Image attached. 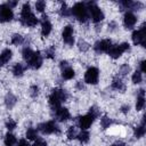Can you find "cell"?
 Returning <instances> with one entry per match:
<instances>
[{
	"instance_id": "obj_18",
	"label": "cell",
	"mask_w": 146,
	"mask_h": 146,
	"mask_svg": "<svg viewBox=\"0 0 146 146\" xmlns=\"http://www.w3.org/2000/svg\"><path fill=\"white\" fill-rule=\"evenodd\" d=\"M145 106V91L144 89H140L137 96V102H136V110L141 111Z\"/></svg>"
},
{
	"instance_id": "obj_35",
	"label": "cell",
	"mask_w": 146,
	"mask_h": 146,
	"mask_svg": "<svg viewBox=\"0 0 146 146\" xmlns=\"http://www.w3.org/2000/svg\"><path fill=\"white\" fill-rule=\"evenodd\" d=\"M44 55H46V57H47V58H50V59L55 58V48H54V47H50V48L46 49Z\"/></svg>"
},
{
	"instance_id": "obj_11",
	"label": "cell",
	"mask_w": 146,
	"mask_h": 146,
	"mask_svg": "<svg viewBox=\"0 0 146 146\" xmlns=\"http://www.w3.org/2000/svg\"><path fill=\"white\" fill-rule=\"evenodd\" d=\"M62 38H63L64 43H66L67 46H73L74 36H73V26L72 25L64 26L63 32H62Z\"/></svg>"
},
{
	"instance_id": "obj_31",
	"label": "cell",
	"mask_w": 146,
	"mask_h": 146,
	"mask_svg": "<svg viewBox=\"0 0 146 146\" xmlns=\"http://www.w3.org/2000/svg\"><path fill=\"white\" fill-rule=\"evenodd\" d=\"M76 129L74 128V127H68V129H67V131H66V136H67V138L71 140V139H74V138H76Z\"/></svg>"
},
{
	"instance_id": "obj_24",
	"label": "cell",
	"mask_w": 146,
	"mask_h": 146,
	"mask_svg": "<svg viewBox=\"0 0 146 146\" xmlns=\"http://www.w3.org/2000/svg\"><path fill=\"white\" fill-rule=\"evenodd\" d=\"M3 143H5V146H15V145L17 144V139H16L15 135L8 132V133L5 136Z\"/></svg>"
},
{
	"instance_id": "obj_40",
	"label": "cell",
	"mask_w": 146,
	"mask_h": 146,
	"mask_svg": "<svg viewBox=\"0 0 146 146\" xmlns=\"http://www.w3.org/2000/svg\"><path fill=\"white\" fill-rule=\"evenodd\" d=\"M17 146H31V145H30V143H29L26 139H21V140L18 141Z\"/></svg>"
},
{
	"instance_id": "obj_17",
	"label": "cell",
	"mask_w": 146,
	"mask_h": 146,
	"mask_svg": "<svg viewBox=\"0 0 146 146\" xmlns=\"http://www.w3.org/2000/svg\"><path fill=\"white\" fill-rule=\"evenodd\" d=\"M11 56H13V51L9 48L3 49L0 54V67H2L5 64H7L11 59Z\"/></svg>"
},
{
	"instance_id": "obj_9",
	"label": "cell",
	"mask_w": 146,
	"mask_h": 146,
	"mask_svg": "<svg viewBox=\"0 0 146 146\" xmlns=\"http://www.w3.org/2000/svg\"><path fill=\"white\" fill-rule=\"evenodd\" d=\"M13 18H14L13 9L9 8L7 3H1L0 5V22L7 23V22H10Z\"/></svg>"
},
{
	"instance_id": "obj_33",
	"label": "cell",
	"mask_w": 146,
	"mask_h": 146,
	"mask_svg": "<svg viewBox=\"0 0 146 146\" xmlns=\"http://www.w3.org/2000/svg\"><path fill=\"white\" fill-rule=\"evenodd\" d=\"M35 9H36V11L42 13V11L46 9V2H44V1H42V0L36 1V2H35Z\"/></svg>"
},
{
	"instance_id": "obj_27",
	"label": "cell",
	"mask_w": 146,
	"mask_h": 146,
	"mask_svg": "<svg viewBox=\"0 0 146 146\" xmlns=\"http://www.w3.org/2000/svg\"><path fill=\"white\" fill-rule=\"evenodd\" d=\"M131 80H132V82H133L135 84L140 83V82L143 81V73L139 72V71H135L133 74H132V76H131Z\"/></svg>"
},
{
	"instance_id": "obj_44",
	"label": "cell",
	"mask_w": 146,
	"mask_h": 146,
	"mask_svg": "<svg viewBox=\"0 0 146 146\" xmlns=\"http://www.w3.org/2000/svg\"><path fill=\"white\" fill-rule=\"evenodd\" d=\"M59 66H60V68L63 70V68H65V67H67V66H70V65H68V63H67L66 60H62L60 64H59Z\"/></svg>"
},
{
	"instance_id": "obj_13",
	"label": "cell",
	"mask_w": 146,
	"mask_h": 146,
	"mask_svg": "<svg viewBox=\"0 0 146 146\" xmlns=\"http://www.w3.org/2000/svg\"><path fill=\"white\" fill-rule=\"evenodd\" d=\"M26 63L33 70L39 68L42 65V56H41L40 51H33L32 56L29 58V60H26Z\"/></svg>"
},
{
	"instance_id": "obj_21",
	"label": "cell",
	"mask_w": 146,
	"mask_h": 146,
	"mask_svg": "<svg viewBox=\"0 0 146 146\" xmlns=\"http://www.w3.org/2000/svg\"><path fill=\"white\" fill-rule=\"evenodd\" d=\"M74 75H75V72L71 66H67V67L62 70V76L65 80H71V79L74 78Z\"/></svg>"
},
{
	"instance_id": "obj_12",
	"label": "cell",
	"mask_w": 146,
	"mask_h": 146,
	"mask_svg": "<svg viewBox=\"0 0 146 146\" xmlns=\"http://www.w3.org/2000/svg\"><path fill=\"white\" fill-rule=\"evenodd\" d=\"M112 46V41L110 39H103V40H99L95 43L94 46V50L97 52V54H103V52H107L108 49L111 48Z\"/></svg>"
},
{
	"instance_id": "obj_28",
	"label": "cell",
	"mask_w": 146,
	"mask_h": 146,
	"mask_svg": "<svg viewBox=\"0 0 146 146\" xmlns=\"http://www.w3.org/2000/svg\"><path fill=\"white\" fill-rule=\"evenodd\" d=\"M112 123H113V120H112L111 117H108V116H103V117L100 119V125H102L103 129L110 128V125H111Z\"/></svg>"
},
{
	"instance_id": "obj_26",
	"label": "cell",
	"mask_w": 146,
	"mask_h": 146,
	"mask_svg": "<svg viewBox=\"0 0 146 146\" xmlns=\"http://www.w3.org/2000/svg\"><path fill=\"white\" fill-rule=\"evenodd\" d=\"M25 136H26V138H27L29 140H35V139L38 138V131H36V129H34V128H29V129L26 130Z\"/></svg>"
},
{
	"instance_id": "obj_2",
	"label": "cell",
	"mask_w": 146,
	"mask_h": 146,
	"mask_svg": "<svg viewBox=\"0 0 146 146\" xmlns=\"http://www.w3.org/2000/svg\"><path fill=\"white\" fill-rule=\"evenodd\" d=\"M67 98H68V95H67V92L64 89L56 88V89L52 90V92L49 96V105L55 111V110L59 108L60 107V104L63 102H65Z\"/></svg>"
},
{
	"instance_id": "obj_29",
	"label": "cell",
	"mask_w": 146,
	"mask_h": 146,
	"mask_svg": "<svg viewBox=\"0 0 146 146\" xmlns=\"http://www.w3.org/2000/svg\"><path fill=\"white\" fill-rule=\"evenodd\" d=\"M59 14L62 17H70L71 16V9L66 6V3H63L60 9H59Z\"/></svg>"
},
{
	"instance_id": "obj_32",
	"label": "cell",
	"mask_w": 146,
	"mask_h": 146,
	"mask_svg": "<svg viewBox=\"0 0 146 146\" xmlns=\"http://www.w3.org/2000/svg\"><path fill=\"white\" fill-rule=\"evenodd\" d=\"M32 54H33V50L31 48H29V47H25L23 49V51H22V56H23V58L25 60H29V58L32 56Z\"/></svg>"
},
{
	"instance_id": "obj_20",
	"label": "cell",
	"mask_w": 146,
	"mask_h": 146,
	"mask_svg": "<svg viewBox=\"0 0 146 146\" xmlns=\"http://www.w3.org/2000/svg\"><path fill=\"white\" fill-rule=\"evenodd\" d=\"M112 88L114 90H117V91H124L125 90V84L124 82L122 81V79L120 78H114L113 81H112Z\"/></svg>"
},
{
	"instance_id": "obj_45",
	"label": "cell",
	"mask_w": 146,
	"mask_h": 146,
	"mask_svg": "<svg viewBox=\"0 0 146 146\" xmlns=\"http://www.w3.org/2000/svg\"><path fill=\"white\" fill-rule=\"evenodd\" d=\"M111 146H127L123 141H120V140H117V141H115V143H113Z\"/></svg>"
},
{
	"instance_id": "obj_22",
	"label": "cell",
	"mask_w": 146,
	"mask_h": 146,
	"mask_svg": "<svg viewBox=\"0 0 146 146\" xmlns=\"http://www.w3.org/2000/svg\"><path fill=\"white\" fill-rule=\"evenodd\" d=\"M16 102H17V98H16L11 92L7 94V96H6V98H5V104H6L7 108H13V107L15 106Z\"/></svg>"
},
{
	"instance_id": "obj_3",
	"label": "cell",
	"mask_w": 146,
	"mask_h": 146,
	"mask_svg": "<svg viewBox=\"0 0 146 146\" xmlns=\"http://www.w3.org/2000/svg\"><path fill=\"white\" fill-rule=\"evenodd\" d=\"M71 15H73L81 23L87 22L88 18H89V11H88L87 3H84V2H76V3H74V6L71 9Z\"/></svg>"
},
{
	"instance_id": "obj_30",
	"label": "cell",
	"mask_w": 146,
	"mask_h": 146,
	"mask_svg": "<svg viewBox=\"0 0 146 146\" xmlns=\"http://www.w3.org/2000/svg\"><path fill=\"white\" fill-rule=\"evenodd\" d=\"M24 42V38L21 35V34H13V36H11V43L13 44H15V46H19V44H22Z\"/></svg>"
},
{
	"instance_id": "obj_4",
	"label": "cell",
	"mask_w": 146,
	"mask_h": 146,
	"mask_svg": "<svg viewBox=\"0 0 146 146\" xmlns=\"http://www.w3.org/2000/svg\"><path fill=\"white\" fill-rule=\"evenodd\" d=\"M38 130L40 132H42L43 135H51V133H59L60 129L57 125V123L52 120L47 121V122H42L38 125Z\"/></svg>"
},
{
	"instance_id": "obj_42",
	"label": "cell",
	"mask_w": 146,
	"mask_h": 146,
	"mask_svg": "<svg viewBox=\"0 0 146 146\" xmlns=\"http://www.w3.org/2000/svg\"><path fill=\"white\" fill-rule=\"evenodd\" d=\"M129 110H130V106H129V105H123V106H121V112H122V113H128Z\"/></svg>"
},
{
	"instance_id": "obj_15",
	"label": "cell",
	"mask_w": 146,
	"mask_h": 146,
	"mask_svg": "<svg viewBox=\"0 0 146 146\" xmlns=\"http://www.w3.org/2000/svg\"><path fill=\"white\" fill-rule=\"evenodd\" d=\"M55 116L59 122H66L67 120L71 119V113L67 108L65 107H59L55 110Z\"/></svg>"
},
{
	"instance_id": "obj_7",
	"label": "cell",
	"mask_w": 146,
	"mask_h": 146,
	"mask_svg": "<svg viewBox=\"0 0 146 146\" xmlns=\"http://www.w3.org/2000/svg\"><path fill=\"white\" fill-rule=\"evenodd\" d=\"M99 80V70L95 66H90L84 73V82L88 84H97Z\"/></svg>"
},
{
	"instance_id": "obj_6",
	"label": "cell",
	"mask_w": 146,
	"mask_h": 146,
	"mask_svg": "<svg viewBox=\"0 0 146 146\" xmlns=\"http://www.w3.org/2000/svg\"><path fill=\"white\" fill-rule=\"evenodd\" d=\"M129 48H130V46H129V43H127V42H123V43H121V44H112L111 48L108 49L107 54H108L112 58L116 59V58H119L124 51L129 50Z\"/></svg>"
},
{
	"instance_id": "obj_43",
	"label": "cell",
	"mask_w": 146,
	"mask_h": 146,
	"mask_svg": "<svg viewBox=\"0 0 146 146\" xmlns=\"http://www.w3.org/2000/svg\"><path fill=\"white\" fill-rule=\"evenodd\" d=\"M7 5H8V7H9V8H11V9H13L14 7H16V6H17V1H8V2H7Z\"/></svg>"
},
{
	"instance_id": "obj_5",
	"label": "cell",
	"mask_w": 146,
	"mask_h": 146,
	"mask_svg": "<svg viewBox=\"0 0 146 146\" xmlns=\"http://www.w3.org/2000/svg\"><path fill=\"white\" fill-rule=\"evenodd\" d=\"M87 7H88V11H89L90 17H91L94 23H99V22H102L104 19L105 16H104L103 10L95 2H88Z\"/></svg>"
},
{
	"instance_id": "obj_38",
	"label": "cell",
	"mask_w": 146,
	"mask_h": 146,
	"mask_svg": "<svg viewBox=\"0 0 146 146\" xmlns=\"http://www.w3.org/2000/svg\"><path fill=\"white\" fill-rule=\"evenodd\" d=\"M79 49L82 50V51H86V50L89 49V44L84 40H80V42H79Z\"/></svg>"
},
{
	"instance_id": "obj_46",
	"label": "cell",
	"mask_w": 146,
	"mask_h": 146,
	"mask_svg": "<svg viewBox=\"0 0 146 146\" xmlns=\"http://www.w3.org/2000/svg\"><path fill=\"white\" fill-rule=\"evenodd\" d=\"M76 87H78V88H79V89H83V88H84V87H83V84H82V82H81V81H79V82H78V83H76Z\"/></svg>"
},
{
	"instance_id": "obj_34",
	"label": "cell",
	"mask_w": 146,
	"mask_h": 146,
	"mask_svg": "<svg viewBox=\"0 0 146 146\" xmlns=\"http://www.w3.org/2000/svg\"><path fill=\"white\" fill-rule=\"evenodd\" d=\"M16 125H17V123H16V121L13 120V119H8L7 122H6V128H7L9 131H10V130H14V129L16 128Z\"/></svg>"
},
{
	"instance_id": "obj_16",
	"label": "cell",
	"mask_w": 146,
	"mask_h": 146,
	"mask_svg": "<svg viewBox=\"0 0 146 146\" xmlns=\"http://www.w3.org/2000/svg\"><path fill=\"white\" fill-rule=\"evenodd\" d=\"M137 23V17L131 11H127L123 16V24L125 26V29H132Z\"/></svg>"
},
{
	"instance_id": "obj_25",
	"label": "cell",
	"mask_w": 146,
	"mask_h": 146,
	"mask_svg": "<svg viewBox=\"0 0 146 146\" xmlns=\"http://www.w3.org/2000/svg\"><path fill=\"white\" fill-rule=\"evenodd\" d=\"M76 138H78V140H79L80 143L86 144V143H88L89 139H90V133H89L87 130H82L80 133L76 135Z\"/></svg>"
},
{
	"instance_id": "obj_1",
	"label": "cell",
	"mask_w": 146,
	"mask_h": 146,
	"mask_svg": "<svg viewBox=\"0 0 146 146\" xmlns=\"http://www.w3.org/2000/svg\"><path fill=\"white\" fill-rule=\"evenodd\" d=\"M19 21H21L22 25L27 26V27H34L39 23V19L35 17V15L31 10L30 3L26 2V3L23 5L22 10H21V18H19Z\"/></svg>"
},
{
	"instance_id": "obj_41",
	"label": "cell",
	"mask_w": 146,
	"mask_h": 146,
	"mask_svg": "<svg viewBox=\"0 0 146 146\" xmlns=\"http://www.w3.org/2000/svg\"><path fill=\"white\" fill-rule=\"evenodd\" d=\"M139 68H140L139 72H141V73H145V72H146V68H145V60H141V62L139 63Z\"/></svg>"
},
{
	"instance_id": "obj_37",
	"label": "cell",
	"mask_w": 146,
	"mask_h": 146,
	"mask_svg": "<svg viewBox=\"0 0 146 146\" xmlns=\"http://www.w3.org/2000/svg\"><path fill=\"white\" fill-rule=\"evenodd\" d=\"M39 95V87L38 86H31L30 88V96L31 97H36Z\"/></svg>"
},
{
	"instance_id": "obj_19",
	"label": "cell",
	"mask_w": 146,
	"mask_h": 146,
	"mask_svg": "<svg viewBox=\"0 0 146 146\" xmlns=\"http://www.w3.org/2000/svg\"><path fill=\"white\" fill-rule=\"evenodd\" d=\"M146 132V128H145V115L143 116L141 123L135 128V137L136 138H141Z\"/></svg>"
},
{
	"instance_id": "obj_8",
	"label": "cell",
	"mask_w": 146,
	"mask_h": 146,
	"mask_svg": "<svg viewBox=\"0 0 146 146\" xmlns=\"http://www.w3.org/2000/svg\"><path fill=\"white\" fill-rule=\"evenodd\" d=\"M145 38H146L145 24H143L139 30H136V31L132 32L131 39H132V42H133L136 46H137V44H141L143 47H145Z\"/></svg>"
},
{
	"instance_id": "obj_39",
	"label": "cell",
	"mask_w": 146,
	"mask_h": 146,
	"mask_svg": "<svg viewBox=\"0 0 146 146\" xmlns=\"http://www.w3.org/2000/svg\"><path fill=\"white\" fill-rule=\"evenodd\" d=\"M33 146H47V141L44 139H42V138H36L34 140Z\"/></svg>"
},
{
	"instance_id": "obj_10",
	"label": "cell",
	"mask_w": 146,
	"mask_h": 146,
	"mask_svg": "<svg viewBox=\"0 0 146 146\" xmlns=\"http://www.w3.org/2000/svg\"><path fill=\"white\" fill-rule=\"evenodd\" d=\"M95 115H92L91 113H88L86 115H82L78 119V125L81 128V130H87L91 124L92 122L95 121Z\"/></svg>"
},
{
	"instance_id": "obj_23",
	"label": "cell",
	"mask_w": 146,
	"mask_h": 146,
	"mask_svg": "<svg viewBox=\"0 0 146 146\" xmlns=\"http://www.w3.org/2000/svg\"><path fill=\"white\" fill-rule=\"evenodd\" d=\"M24 71H25V66H24L23 64H21V63H16V64L13 66V70H11L13 74H14L15 76H22L23 73H24Z\"/></svg>"
},
{
	"instance_id": "obj_36",
	"label": "cell",
	"mask_w": 146,
	"mask_h": 146,
	"mask_svg": "<svg viewBox=\"0 0 146 146\" xmlns=\"http://www.w3.org/2000/svg\"><path fill=\"white\" fill-rule=\"evenodd\" d=\"M130 71V66L128 64H123L121 67H120V74L121 75H127Z\"/></svg>"
},
{
	"instance_id": "obj_14",
	"label": "cell",
	"mask_w": 146,
	"mask_h": 146,
	"mask_svg": "<svg viewBox=\"0 0 146 146\" xmlns=\"http://www.w3.org/2000/svg\"><path fill=\"white\" fill-rule=\"evenodd\" d=\"M51 30H52V25L48 18V16L43 15L42 19H41V34H42V36H48L51 33Z\"/></svg>"
}]
</instances>
